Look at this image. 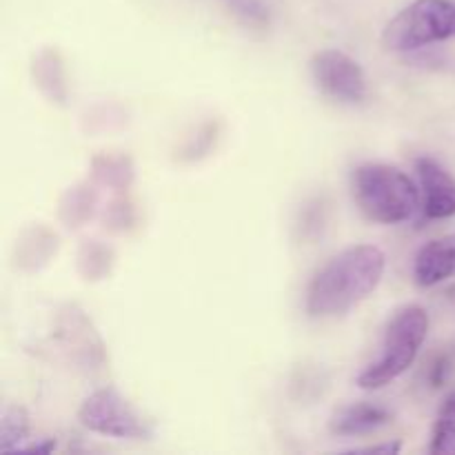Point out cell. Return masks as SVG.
<instances>
[{
  "mask_svg": "<svg viewBox=\"0 0 455 455\" xmlns=\"http://www.w3.org/2000/svg\"><path fill=\"white\" fill-rule=\"evenodd\" d=\"M311 74L324 96L347 105L367 98V76L363 67L340 49H323L311 58Z\"/></svg>",
  "mask_w": 455,
  "mask_h": 455,
  "instance_id": "6",
  "label": "cell"
},
{
  "mask_svg": "<svg viewBox=\"0 0 455 455\" xmlns=\"http://www.w3.org/2000/svg\"><path fill=\"white\" fill-rule=\"evenodd\" d=\"M429 453L455 455V391H451L440 404L434 431H431Z\"/></svg>",
  "mask_w": 455,
  "mask_h": 455,
  "instance_id": "10",
  "label": "cell"
},
{
  "mask_svg": "<svg viewBox=\"0 0 455 455\" xmlns=\"http://www.w3.org/2000/svg\"><path fill=\"white\" fill-rule=\"evenodd\" d=\"M243 18L251 22H265L269 16V0H227Z\"/></svg>",
  "mask_w": 455,
  "mask_h": 455,
  "instance_id": "12",
  "label": "cell"
},
{
  "mask_svg": "<svg viewBox=\"0 0 455 455\" xmlns=\"http://www.w3.org/2000/svg\"><path fill=\"white\" fill-rule=\"evenodd\" d=\"M354 196L360 212L380 225L407 222L422 203L420 189L409 173L385 163H367L355 169Z\"/></svg>",
  "mask_w": 455,
  "mask_h": 455,
  "instance_id": "2",
  "label": "cell"
},
{
  "mask_svg": "<svg viewBox=\"0 0 455 455\" xmlns=\"http://www.w3.org/2000/svg\"><path fill=\"white\" fill-rule=\"evenodd\" d=\"M416 173L422 189V213L429 220L455 216V178L438 160L418 158Z\"/></svg>",
  "mask_w": 455,
  "mask_h": 455,
  "instance_id": "7",
  "label": "cell"
},
{
  "mask_svg": "<svg viewBox=\"0 0 455 455\" xmlns=\"http://www.w3.org/2000/svg\"><path fill=\"white\" fill-rule=\"evenodd\" d=\"M391 422V413L373 403H354L338 409L329 420V431L340 438H358L373 434Z\"/></svg>",
  "mask_w": 455,
  "mask_h": 455,
  "instance_id": "8",
  "label": "cell"
},
{
  "mask_svg": "<svg viewBox=\"0 0 455 455\" xmlns=\"http://www.w3.org/2000/svg\"><path fill=\"white\" fill-rule=\"evenodd\" d=\"M29 435V413L12 404L0 418V453H16Z\"/></svg>",
  "mask_w": 455,
  "mask_h": 455,
  "instance_id": "11",
  "label": "cell"
},
{
  "mask_svg": "<svg viewBox=\"0 0 455 455\" xmlns=\"http://www.w3.org/2000/svg\"><path fill=\"white\" fill-rule=\"evenodd\" d=\"M451 38H455L453 0H413L382 31V44L389 52H416Z\"/></svg>",
  "mask_w": 455,
  "mask_h": 455,
  "instance_id": "4",
  "label": "cell"
},
{
  "mask_svg": "<svg viewBox=\"0 0 455 455\" xmlns=\"http://www.w3.org/2000/svg\"><path fill=\"white\" fill-rule=\"evenodd\" d=\"M387 256L376 244H355L333 256L307 289V311L315 318L342 315L371 296L385 275Z\"/></svg>",
  "mask_w": 455,
  "mask_h": 455,
  "instance_id": "1",
  "label": "cell"
},
{
  "mask_svg": "<svg viewBox=\"0 0 455 455\" xmlns=\"http://www.w3.org/2000/svg\"><path fill=\"white\" fill-rule=\"evenodd\" d=\"M78 420L93 434L118 440H149L151 429L116 387H102L83 400Z\"/></svg>",
  "mask_w": 455,
  "mask_h": 455,
  "instance_id": "5",
  "label": "cell"
},
{
  "mask_svg": "<svg viewBox=\"0 0 455 455\" xmlns=\"http://www.w3.org/2000/svg\"><path fill=\"white\" fill-rule=\"evenodd\" d=\"M403 451V443L394 440V443H382V444H369V447H354L347 449L345 453H369V455H395Z\"/></svg>",
  "mask_w": 455,
  "mask_h": 455,
  "instance_id": "13",
  "label": "cell"
},
{
  "mask_svg": "<svg viewBox=\"0 0 455 455\" xmlns=\"http://www.w3.org/2000/svg\"><path fill=\"white\" fill-rule=\"evenodd\" d=\"M56 449V443L53 440H44V443L38 444H22L16 453H52Z\"/></svg>",
  "mask_w": 455,
  "mask_h": 455,
  "instance_id": "14",
  "label": "cell"
},
{
  "mask_svg": "<svg viewBox=\"0 0 455 455\" xmlns=\"http://www.w3.org/2000/svg\"><path fill=\"white\" fill-rule=\"evenodd\" d=\"M427 333H429V314L422 307L409 305L395 311L387 324L380 355L358 376L360 389H382L407 373L425 345Z\"/></svg>",
  "mask_w": 455,
  "mask_h": 455,
  "instance_id": "3",
  "label": "cell"
},
{
  "mask_svg": "<svg viewBox=\"0 0 455 455\" xmlns=\"http://www.w3.org/2000/svg\"><path fill=\"white\" fill-rule=\"evenodd\" d=\"M455 274V240H431L413 260V278L420 287H435Z\"/></svg>",
  "mask_w": 455,
  "mask_h": 455,
  "instance_id": "9",
  "label": "cell"
}]
</instances>
